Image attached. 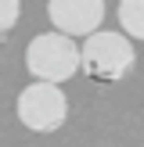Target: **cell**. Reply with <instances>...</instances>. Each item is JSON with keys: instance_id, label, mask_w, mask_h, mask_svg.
<instances>
[{"instance_id": "6da1fadb", "label": "cell", "mask_w": 144, "mask_h": 147, "mask_svg": "<svg viewBox=\"0 0 144 147\" xmlns=\"http://www.w3.org/2000/svg\"><path fill=\"white\" fill-rule=\"evenodd\" d=\"M137 54L133 43L126 32H108V29H94L83 36V47H79V68L86 72V79L94 83H122V79L133 72Z\"/></svg>"}, {"instance_id": "7a4b0ae2", "label": "cell", "mask_w": 144, "mask_h": 147, "mask_svg": "<svg viewBox=\"0 0 144 147\" xmlns=\"http://www.w3.org/2000/svg\"><path fill=\"white\" fill-rule=\"evenodd\" d=\"M25 68L29 76L43 83H65L79 72V43L69 32H40L25 47Z\"/></svg>"}, {"instance_id": "3957f363", "label": "cell", "mask_w": 144, "mask_h": 147, "mask_svg": "<svg viewBox=\"0 0 144 147\" xmlns=\"http://www.w3.org/2000/svg\"><path fill=\"white\" fill-rule=\"evenodd\" d=\"M14 111H18V122L25 129H33V133H58L65 126V119H69V100L58 90V83L36 79L18 93Z\"/></svg>"}, {"instance_id": "277c9868", "label": "cell", "mask_w": 144, "mask_h": 147, "mask_svg": "<svg viewBox=\"0 0 144 147\" xmlns=\"http://www.w3.org/2000/svg\"><path fill=\"white\" fill-rule=\"evenodd\" d=\"M47 18L58 32L86 36L105 22V0H47Z\"/></svg>"}, {"instance_id": "5b68a950", "label": "cell", "mask_w": 144, "mask_h": 147, "mask_svg": "<svg viewBox=\"0 0 144 147\" xmlns=\"http://www.w3.org/2000/svg\"><path fill=\"white\" fill-rule=\"evenodd\" d=\"M119 29L133 40H144V0H119Z\"/></svg>"}, {"instance_id": "8992f818", "label": "cell", "mask_w": 144, "mask_h": 147, "mask_svg": "<svg viewBox=\"0 0 144 147\" xmlns=\"http://www.w3.org/2000/svg\"><path fill=\"white\" fill-rule=\"evenodd\" d=\"M18 18H22V4L18 0H0V40L18 25Z\"/></svg>"}]
</instances>
